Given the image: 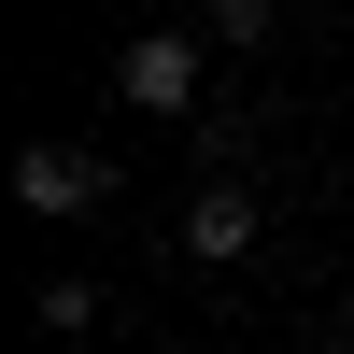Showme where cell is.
Masks as SVG:
<instances>
[{"instance_id":"obj_2","label":"cell","mask_w":354,"mask_h":354,"mask_svg":"<svg viewBox=\"0 0 354 354\" xmlns=\"http://www.w3.org/2000/svg\"><path fill=\"white\" fill-rule=\"evenodd\" d=\"M113 85H128L142 113H185V100H198V43H185V28H142V43L113 57Z\"/></svg>"},{"instance_id":"obj_1","label":"cell","mask_w":354,"mask_h":354,"mask_svg":"<svg viewBox=\"0 0 354 354\" xmlns=\"http://www.w3.org/2000/svg\"><path fill=\"white\" fill-rule=\"evenodd\" d=\"M15 198H28V213H100L113 170L85 156V142H28V156H15Z\"/></svg>"},{"instance_id":"obj_3","label":"cell","mask_w":354,"mask_h":354,"mask_svg":"<svg viewBox=\"0 0 354 354\" xmlns=\"http://www.w3.org/2000/svg\"><path fill=\"white\" fill-rule=\"evenodd\" d=\"M255 227H270V213H255L241 185H198V198H185V255H198V270H241Z\"/></svg>"},{"instance_id":"obj_4","label":"cell","mask_w":354,"mask_h":354,"mask_svg":"<svg viewBox=\"0 0 354 354\" xmlns=\"http://www.w3.org/2000/svg\"><path fill=\"white\" fill-rule=\"evenodd\" d=\"M43 326H57V340H85V326H100V283H71V270H57V283H43Z\"/></svg>"}]
</instances>
